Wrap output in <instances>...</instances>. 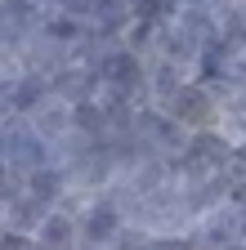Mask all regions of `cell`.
Instances as JSON below:
<instances>
[{
	"label": "cell",
	"mask_w": 246,
	"mask_h": 250,
	"mask_svg": "<svg viewBox=\"0 0 246 250\" xmlns=\"http://www.w3.org/2000/svg\"><path fill=\"white\" fill-rule=\"evenodd\" d=\"M0 161H5L18 179H27L41 166H54V147L32 130L27 116H9V121H0Z\"/></svg>",
	"instance_id": "obj_1"
},
{
	"label": "cell",
	"mask_w": 246,
	"mask_h": 250,
	"mask_svg": "<svg viewBox=\"0 0 246 250\" xmlns=\"http://www.w3.org/2000/svg\"><path fill=\"white\" fill-rule=\"evenodd\" d=\"M175 125H183L188 134H201V130H224V103L215 99V89L206 81H188V85H179V94L161 107Z\"/></svg>",
	"instance_id": "obj_2"
},
{
	"label": "cell",
	"mask_w": 246,
	"mask_h": 250,
	"mask_svg": "<svg viewBox=\"0 0 246 250\" xmlns=\"http://www.w3.org/2000/svg\"><path fill=\"white\" fill-rule=\"evenodd\" d=\"M76 219H81V241L89 250H112L116 237L126 232V224H130V214H126V206H121V197L112 192V188L99 192V197H89V201H81Z\"/></svg>",
	"instance_id": "obj_3"
},
{
	"label": "cell",
	"mask_w": 246,
	"mask_h": 250,
	"mask_svg": "<svg viewBox=\"0 0 246 250\" xmlns=\"http://www.w3.org/2000/svg\"><path fill=\"white\" fill-rule=\"evenodd\" d=\"M103 85H99V67H89V62H67V67H58L49 76V99H58L63 107H81L89 99H99Z\"/></svg>",
	"instance_id": "obj_4"
},
{
	"label": "cell",
	"mask_w": 246,
	"mask_h": 250,
	"mask_svg": "<svg viewBox=\"0 0 246 250\" xmlns=\"http://www.w3.org/2000/svg\"><path fill=\"white\" fill-rule=\"evenodd\" d=\"M32 241H36V250H85L76 210H67V206H54V210L41 219V228L32 232Z\"/></svg>",
	"instance_id": "obj_5"
},
{
	"label": "cell",
	"mask_w": 246,
	"mask_h": 250,
	"mask_svg": "<svg viewBox=\"0 0 246 250\" xmlns=\"http://www.w3.org/2000/svg\"><path fill=\"white\" fill-rule=\"evenodd\" d=\"M27 121H32V130H36L49 147H58V143L72 134V107H63L58 99H45V103H41L32 116H27Z\"/></svg>",
	"instance_id": "obj_6"
},
{
	"label": "cell",
	"mask_w": 246,
	"mask_h": 250,
	"mask_svg": "<svg viewBox=\"0 0 246 250\" xmlns=\"http://www.w3.org/2000/svg\"><path fill=\"white\" fill-rule=\"evenodd\" d=\"M49 210L41 206V201H32L27 192H18L9 206H5V232H22V237H32L36 228H41V219H45Z\"/></svg>",
	"instance_id": "obj_7"
},
{
	"label": "cell",
	"mask_w": 246,
	"mask_h": 250,
	"mask_svg": "<svg viewBox=\"0 0 246 250\" xmlns=\"http://www.w3.org/2000/svg\"><path fill=\"white\" fill-rule=\"evenodd\" d=\"M18 192H22V179H18V174H14L5 161H0V206H9Z\"/></svg>",
	"instance_id": "obj_8"
},
{
	"label": "cell",
	"mask_w": 246,
	"mask_h": 250,
	"mask_svg": "<svg viewBox=\"0 0 246 250\" xmlns=\"http://www.w3.org/2000/svg\"><path fill=\"white\" fill-rule=\"evenodd\" d=\"M0 250H36V241L22 232H0Z\"/></svg>",
	"instance_id": "obj_9"
},
{
	"label": "cell",
	"mask_w": 246,
	"mask_h": 250,
	"mask_svg": "<svg viewBox=\"0 0 246 250\" xmlns=\"http://www.w3.org/2000/svg\"><path fill=\"white\" fill-rule=\"evenodd\" d=\"M224 130H228L237 143H246V107H242L237 116H228V121H224Z\"/></svg>",
	"instance_id": "obj_10"
},
{
	"label": "cell",
	"mask_w": 246,
	"mask_h": 250,
	"mask_svg": "<svg viewBox=\"0 0 246 250\" xmlns=\"http://www.w3.org/2000/svg\"><path fill=\"white\" fill-rule=\"evenodd\" d=\"M85 250H89V246H85Z\"/></svg>",
	"instance_id": "obj_11"
}]
</instances>
